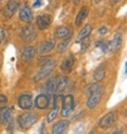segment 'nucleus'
Wrapping results in <instances>:
<instances>
[{"label": "nucleus", "mask_w": 127, "mask_h": 134, "mask_svg": "<svg viewBox=\"0 0 127 134\" xmlns=\"http://www.w3.org/2000/svg\"><path fill=\"white\" fill-rule=\"evenodd\" d=\"M74 109V97L71 94L62 97V108H61V116L67 117Z\"/></svg>", "instance_id": "20e7f679"}, {"label": "nucleus", "mask_w": 127, "mask_h": 134, "mask_svg": "<svg viewBox=\"0 0 127 134\" xmlns=\"http://www.w3.org/2000/svg\"><path fill=\"white\" fill-rule=\"evenodd\" d=\"M55 47V40L54 39H50L47 41H44L40 47H39V52L40 53H48L51 52Z\"/></svg>", "instance_id": "6ab92c4d"}, {"label": "nucleus", "mask_w": 127, "mask_h": 134, "mask_svg": "<svg viewBox=\"0 0 127 134\" xmlns=\"http://www.w3.org/2000/svg\"><path fill=\"white\" fill-rule=\"evenodd\" d=\"M91 32H92V25L91 24H87L86 26H84L82 29V31L78 33V35L75 39V42L76 43H80L82 41H84L85 39H87L89 37V35L91 34Z\"/></svg>", "instance_id": "2eb2a0df"}, {"label": "nucleus", "mask_w": 127, "mask_h": 134, "mask_svg": "<svg viewBox=\"0 0 127 134\" xmlns=\"http://www.w3.org/2000/svg\"><path fill=\"white\" fill-rule=\"evenodd\" d=\"M58 79L59 78H53V79H50L47 85H46V91L48 93V95H53L56 90H57V86H58Z\"/></svg>", "instance_id": "a211bd4d"}, {"label": "nucleus", "mask_w": 127, "mask_h": 134, "mask_svg": "<svg viewBox=\"0 0 127 134\" xmlns=\"http://www.w3.org/2000/svg\"><path fill=\"white\" fill-rule=\"evenodd\" d=\"M73 31L67 26H58L55 31V37L59 38V39H66V38H70L72 35Z\"/></svg>", "instance_id": "4468645a"}, {"label": "nucleus", "mask_w": 127, "mask_h": 134, "mask_svg": "<svg viewBox=\"0 0 127 134\" xmlns=\"http://www.w3.org/2000/svg\"><path fill=\"white\" fill-rule=\"evenodd\" d=\"M70 41H71V37H70V38H66V39H64L61 42H59V44H58V47H57V53L61 54V53H64V52H66V50H67V48H68Z\"/></svg>", "instance_id": "5701e85b"}, {"label": "nucleus", "mask_w": 127, "mask_h": 134, "mask_svg": "<svg viewBox=\"0 0 127 134\" xmlns=\"http://www.w3.org/2000/svg\"><path fill=\"white\" fill-rule=\"evenodd\" d=\"M88 12H89V9L87 7H83L81 9V11L78 12V14H77V16L75 18V24H76V26H81V24L83 23V21L85 20V18L88 15Z\"/></svg>", "instance_id": "aec40b11"}, {"label": "nucleus", "mask_w": 127, "mask_h": 134, "mask_svg": "<svg viewBox=\"0 0 127 134\" xmlns=\"http://www.w3.org/2000/svg\"><path fill=\"white\" fill-rule=\"evenodd\" d=\"M20 37L25 42H31L36 38V30L32 25H25L21 29L20 32Z\"/></svg>", "instance_id": "423d86ee"}, {"label": "nucleus", "mask_w": 127, "mask_h": 134, "mask_svg": "<svg viewBox=\"0 0 127 134\" xmlns=\"http://www.w3.org/2000/svg\"><path fill=\"white\" fill-rule=\"evenodd\" d=\"M74 63H75V56L73 54H70V55H68L65 59H64V61L61 62L60 70L62 72H65V73H70L72 71V68H73Z\"/></svg>", "instance_id": "9b49d317"}, {"label": "nucleus", "mask_w": 127, "mask_h": 134, "mask_svg": "<svg viewBox=\"0 0 127 134\" xmlns=\"http://www.w3.org/2000/svg\"><path fill=\"white\" fill-rule=\"evenodd\" d=\"M83 115H84V112H82V114H81V113H78L76 116H74V117H73V120H77V118H82V116H83Z\"/></svg>", "instance_id": "7c9ffc66"}, {"label": "nucleus", "mask_w": 127, "mask_h": 134, "mask_svg": "<svg viewBox=\"0 0 127 134\" xmlns=\"http://www.w3.org/2000/svg\"><path fill=\"white\" fill-rule=\"evenodd\" d=\"M35 54H36V50L32 46H24L21 49V59L24 62H31L35 57Z\"/></svg>", "instance_id": "9d476101"}, {"label": "nucleus", "mask_w": 127, "mask_h": 134, "mask_svg": "<svg viewBox=\"0 0 127 134\" xmlns=\"http://www.w3.org/2000/svg\"><path fill=\"white\" fill-rule=\"evenodd\" d=\"M38 120V116L33 113V112H25L22 113L21 115H19L18 117V124L20 126V128L27 130L29 128H31L36 121Z\"/></svg>", "instance_id": "7ed1b4c3"}, {"label": "nucleus", "mask_w": 127, "mask_h": 134, "mask_svg": "<svg viewBox=\"0 0 127 134\" xmlns=\"http://www.w3.org/2000/svg\"><path fill=\"white\" fill-rule=\"evenodd\" d=\"M120 1V0H110V2H111V4H117L118 2Z\"/></svg>", "instance_id": "72a5a7b5"}, {"label": "nucleus", "mask_w": 127, "mask_h": 134, "mask_svg": "<svg viewBox=\"0 0 127 134\" xmlns=\"http://www.w3.org/2000/svg\"><path fill=\"white\" fill-rule=\"evenodd\" d=\"M81 1H82V0H74V3H75V4H78Z\"/></svg>", "instance_id": "f704fd0d"}, {"label": "nucleus", "mask_w": 127, "mask_h": 134, "mask_svg": "<svg viewBox=\"0 0 127 134\" xmlns=\"http://www.w3.org/2000/svg\"><path fill=\"white\" fill-rule=\"evenodd\" d=\"M105 74H106V71H105V66L102 64L100 66H98V69L94 71L93 73V78L95 81H101L104 79L105 77Z\"/></svg>", "instance_id": "4be33fe9"}, {"label": "nucleus", "mask_w": 127, "mask_h": 134, "mask_svg": "<svg viewBox=\"0 0 127 134\" xmlns=\"http://www.w3.org/2000/svg\"><path fill=\"white\" fill-rule=\"evenodd\" d=\"M89 93L90 96L87 100V107L89 109H93L100 104L104 93V88L101 83H93L89 87Z\"/></svg>", "instance_id": "f257e3e1"}, {"label": "nucleus", "mask_w": 127, "mask_h": 134, "mask_svg": "<svg viewBox=\"0 0 127 134\" xmlns=\"http://www.w3.org/2000/svg\"><path fill=\"white\" fill-rule=\"evenodd\" d=\"M8 36H9L8 30H7L6 27H2V26H1V27H0V44H1L3 41L7 40Z\"/></svg>", "instance_id": "bb28decb"}, {"label": "nucleus", "mask_w": 127, "mask_h": 134, "mask_svg": "<svg viewBox=\"0 0 127 134\" xmlns=\"http://www.w3.org/2000/svg\"><path fill=\"white\" fill-rule=\"evenodd\" d=\"M69 127V121L68 120H60L57 121L55 125H53L52 127V133L53 134H61L64 133L67 128Z\"/></svg>", "instance_id": "dca6fc26"}, {"label": "nucleus", "mask_w": 127, "mask_h": 134, "mask_svg": "<svg viewBox=\"0 0 127 134\" xmlns=\"http://www.w3.org/2000/svg\"><path fill=\"white\" fill-rule=\"evenodd\" d=\"M18 106L23 110H30L33 107V100H32V95L29 93L21 94L18 97Z\"/></svg>", "instance_id": "1a4fd4ad"}, {"label": "nucleus", "mask_w": 127, "mask_h": 134, "mask_svg": "<svg viewBox=\"0 0 127 134\" xmlns=\"http://www.w3.org/2000/svg\"><path fill=\"white\" fill-rule=\"evenodd\" d=\"M124 74H125V76L127 75V62H125V68H124Z\"/></svg>", "instance_id": "473e14b6"}, {"label": "nucleus", "mask_w": 127, "mask_h": 134, "mask_svg": "<svg viewBox=\"0 0 127 134\" xmlns=\"http://www.w3.org/2000/svg\"><path fill=\"white\" fill-rule=\"evenodd\" d=\"M107 32H108V29H107L105 25H102V26L98 30V33H99L100 35H104V34H106Z\"/></svg>", "instance_id": "c85d7f7f"}, {"label": "nucleus", "mask_w": 127, "mask_h": 134, "mask_svg": "<svg viewBox=\"0 0 127 134\" xmlns=\"http://www.w3.org/2000/svg\"><path fill=\"white\" fill-rule=\"evenodd\" d=\"M66 86H67V77H65V76L60 77L58 79V86H57V90H56L57 94L56 95H61V92L66 88Z\"/></svg>", "instance_id": "b1692460"}, {"label": "nucleus", "mask_w": 127, "mask_h": 134, "mask_svg": "<svg viewBox=\"0 0 127 134\" xmlns=\"http://www.w3.org/2000/svg\"><path fill=\"white\" fill-rule=\"evenodd\" d=\"M122 42H123V36L121 33H117L113 36L112 41L110 42V50L113 52H118L122 48Z\"/></svg>", "instance_id": "f3484780"}, {"label": "nucleus", "mask_w": 127, "mask_h": 134, "mask_svg": "<svg viewBox=\"0 0 127 134\" xmlns=\"http://www.w3.org/2000/svg\"><path fill=\"white\" fill-rule=\"evenodd\" d=\"M40 63H41V69L35 75L34 81H38V80L47 77L53 71V69L56 65V62L52 59V57H41L40 58Z\"/></svg>", "instance_id": "f03ea898"}, {"label": "nucleus", "mask_w": 127, "mask_h": 134, "mask_svg": "<svg viewBox=\"0 0 127 134\" xmlns=\"http://www.w3.org/2000/svg\"><path fill=\"white\" fill-rule=\"evenodd\" d=\"M19 18L25 23H31L33 20V13L28 4H22L19 9Z\"/></svg>", "instance_id": "6e6552de"}, {"label": "nucleus", "mask_w": 127, "mask_h": 134, "mask_svg": "<svg viewBox=\"0 0 127 134\" xmlns=\"http://www.w3.org/2000/svg\"><path fill=\"white\" fill-rule=\"evenodd\" d=\"M7 105H8V97L3 94H0V110L6 108Z\"/></svg>", "instance_id": "cd10ccee"}, {"label": "nucleus", "mask_w": 127, "mask_h": 134, "mask_svg": "<svg viewBox=\"0 0 127 134\" xmlns=\"http://www.w3.org/2000/svg\"><path fill=\"white\" fill-rule=\"evenodd\" d=\"M12 118V112L10 108H3L1 109L0 113V122L1 124H8Z\"/></svg>", "instance_id": "412c9836"}, {"label": "nucleus", "mask_w": 127, "mask_h": 134, "mask_svg": "<svg viewBox=\"0 0 127 134\" xmlns=\"http://www.w3.org/2000/svg\"><path fill=\"white\" fill-rule=\"evenodd\" d=\"M52 22V16L49 15V14H43V15H39L36 19V24H37V27L39 30H45L47 29Z\"/></svg>", "instance_id": "f8f14e48"}, {"label": "nucleus", "mask_w": 127, "mask_h": 134, "mask_svg": "<svg viewBox=\"0 0 127 134\" xmlns=\"http://www.w3.org/2000/svg\"><path fill=\"white\" fill-rule=\"evenodd\" d=\"M41 4H43V0H36V1L33 3V7L34 8H39V7H41Z\"/></svg>", "instance_id": "c756f323"}, {"label": "nucleus", "mask_w": 127, "mask_h": 134, "mask_svg": "<svg viewBox=\"0 0 127 134\" xmlns=\"http://www.w3.org/2000/svg\"><path fill=\"white\" fill-rule=\"evenodd\" d=\"M58 110H59L58 106H54V109L49 113V115H48V117H47V121H48V122H51V121H53V120L56 118V116H57V114H58Z\"/></svg>", "instance_id": "a878e982"}, {"label": "nucleus", "mask_w": 127, "mask_h": 134, "mask_svg": "<svg viewBox=\"0 0 127 134\" xmlns=\"http://www.w3.org/2000/svg\"><path fill=\"white\" fill-rule=\"evenodd\" d=\"M102 0H94V3H100Z\"/></svg>", "instance_id": "c9c22d12"}, {"label": "nucleus", "mask_w": 127, "mask_h": 134, "mask_svg": "<svg viewBox=\"0 0 127 134\" xmlns=\"http://www.w3.org/2000/svg\"><path fill=\"white\" fill-rule=\"evenodd\" d=\"M49 103H50L49 95L46 94H39L35 99V106L39 110H46L50 105Z\"/></svg>", "instance_id": "ddd939ff"}, {"label": "nucleus", "mask_w": 127, "mask_h": 134, "mask_svg": "<svg viewBox=\"0 0 127 134\" xmlns=\"http://www.w3.org/2000/svg\"><path fill=\"white\" fill-rule=\"evenodd\" d=\"M45 122H43V125H41V127H40V130H39V133H43L44 132V129H45Z\"/></svg>", "instance_id": "2f4dec72"}, {"label": "nucleus", "mask_w": 127, "mask_h": 134, "mask_svg": "<svg viewBox=\"0 0 127 134\" xmlns=\"http://www.w3.org/2000/svg\"><path fill=\"white\" fill-rule=\"evenodd\" d=\"M97 47H100L102 52L103 53H107L110 51V41H103V40H100L97 42V44H95Z\"/></svg>", "instance_id": "393cba45"}, {"label": "nucleus", "mask_w": 127, "mask_h": 134, "mask_svg": "<svg viewBox=\"0 0 127 134\" xmlns=\"http://www.w3.org/2000/svg\"><path fill=\"white\" fill-rule=\"evenodd\" d=\"M117 119H118V113L115 111H111L100 119L99 127L102 129H108L115 124Z\"/></svg>", "instance_id": "39448f33"}, {"label": "nucleus", "mask_w": 127, "mask_h": 134, "mask_svg": "<svg viewBox=\"0 0 127 134\" xmlns=\"http://www.w3.org/2000/svg\"><path fill=\"white\" fill-rule=\"evenodd\" d=\"M20 1L21 0H9L6 8H4V10H3V15L6 17H8V18L12 17L15 14V12L19 9Z\"/></svg>", "instance_id": "0eeeda50"}, {"label": "nucleus", "mask_w": 127, "mask_h": 134, "mask_svg": "<svg viewBox=\"0 0 127 134\" xmlns=\"http://www.w3.org/2000/svg\"><path fill=\"white\" fill-rule=\"evenodd\" d=\"M0 1H1V0H0Z\"/></svg>", "instance_id": "e433bc0d"}]
</instances>
